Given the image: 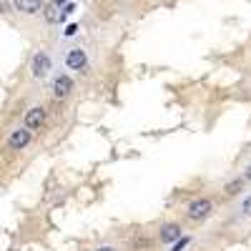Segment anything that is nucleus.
Listing matches in <instances>:
<instances>
[{"label": "nucleus", "instance_id": "1", "mask_svg": "<svg viewBox=\"0 0 251 251\" xmlns=\"http://www.w3.org/2000/svg\"><path fill=\"white\" fill-rule=\"evenodd\" d=\"M214 208H216L214 199L199 196V199H194L191 203L186 206V219H188V221H203V219H208V216L214 214Z\"/></svg>", "mask_w": 251, "mask_h": 251}, {"label": "nucleus", "instance_id": "2", "mask_svg": "<svg viewBox=\"0 0 251 251\" xmlns=\"http://www.w3.org/2000/svg\"><path fill=\"white\" fill-rule=\"evenodd\" d=\"M50 71H53V60H50V55H48L46 50L33 53V58H30V75H33L35 80H43V78L50 75Z\"/></svg>", "mask_w": 251, "mask_h": 251}, {"label": "nucleus", "instance_id": "3", "mask_svg": "<svg viewBox=\"0 0 251 251\" xmlns=\"http://www.w3.org/2000/svg\"><path fill=\"white\" fill-rule=\"evenodd\" d=\"M73 91H75V80L68 73H58L53 78V98L55 100H66Z\"/></svg>", "mask_w": 251, "mask_h": 251}, {"label": "nucleus", "instance_id": "4", "mask_svg": "<svg viewBox=\"0 0 251 251\" xmlns=\"http://www.w3.org/2000/svg\"><path fill=\"white\" fill-rule=\"evenodd\" d=\"M66 68L68 71H78V73H86L88 71V55H86V50L83 48H71V50H66Z\"/></svg>", "mask_w": 251, "mask_h": 251}, {"label": "nucleus", "instance_id": "5", "mask_svg": "<svg viewBox=\"0 0 251 251\" xmlns=\"http://www.w3.org/2000/svg\"><path fill=\"white\" fill-rule=\"evenodd\" d=\"M30 141H33V131H28L25 126H23V128H15V131L8 136V149H10V151H23Z\"/></svg>", "mask_w": 251, "mask_h": 251}, {"label": "nucleus", "instance_id": "6", "mask_svg": "<svg viewBox=\"0 0 251 251\" xmlns=\"http://www.w3.org/2000/svg\"><path fill=\"white\" fill-rule=\"evenodd\" d=\"M46 108L43 106H35V108H30L28 113H25V118H23V123H25V128L28 131H38V128H43V123H46Z\"/></svg>", "mask_w": 251, "mask_h": 251}, {"label": "nucleus", "instance_id": "7", "mask_svg": "<svg viewBox=\"0 0 251 251\" xmlns=\"http://www.w3.org/2000/svg\"><path fill=\"white\" fill-rule=\"evenodd\" d=\"M181 236H183V234H181V224H176V221L163 224L161 231H158V239H161L163 244H174V241H178Z\"/></svg>", "mask_w": 251, "mask_h": 251}, {"label": "nucleus", "instance_id": "8", "mask_svg": "<svg viewBox=\"0 0 251 251\" xmlns=\"http://www.w3.org/2000/svg\"><path fill=\"white\" fill-rule=\"evenodd\" d=\"M13 8L23 15H38L43 13V0H13Z\"/></svg>", "mask_w": 251, "mask_h": 251}, {"label": "nucleus", "instance_id": "9", "mask_svg": "<svg viewBox=\"0 0 251 251\" xmlns=\"http://www.w3.org/2000/svg\"><path fill=\"white\" fill-rule=\"evenodd\" d=\"M43 13H46V20H48V23H55V20H58V3L43 5Z\"/></svg>", "mask_w": 251, "mask_h": 251}, {"label": "nucleus", "instance_id": "10", "mask_svg": "<svg viewBox=\"0 0 251 251\" xmlns=\"http://www.w3.org/2000/svg\"><path fill=\"white\" fill-rule=\"evenodd\" d=\"M224 194H226V196H236V194H241V181L226 183V186H224Z\"/></svg>", "mask_w": 251, "mask_h": 251}, {"label": "nucleus", "instance_id": "11", "mask_svg": "<svg viewBox=\"0 0 251 251\" xmlns=\"http://www.w3.org/2000/svg\"><path fill=\"white\" fill-rule=\"evenodd\" d=\"M241 214H244L246 219H251V196H246V199L241 201Z\"/></svg>", "mask_w": 251, "mask_h": 251}, {"label": "nucleus", "instance_id": "12", "mask_svg": "<svg viewBox=\"0 0 251 251\" xmlns=\"http://www.w3.org/2000/svg\"><path fill=\"white\" fill-rule=\"evenodd\" d=\"M188 241H191V239H186V236H181V239H178V241H176V244L171 246V251H183V249L188 246Z\"/></svg>", "mask_w": 251, "mask_h": 251}, {"label": "nucleus", "instance_id": "13", "mask_svg": "<svg viewBox=\"0 0 251 251\" xmlns=\"http://www.w3.org/2000/svg\"><path fill=\"white\" fill-rule=\"evenodd\" d=\"M75 33H78V25H75V23L66 25V30H63V35H68V38H71V35H75Z\"/></svg>", "mask_w": 251, "mask_h": 251}, {"label": "nucleus", "instance_id": "14", "mask_svg": "<svg viewBox=\"0 0 251 251\" xmlns=\"http://www.w3.org/2000/svg\"><path fill=\"white\" fill-rule=\"evenodd\" d=\"M93 251H118V249H116V246H108V244H106V246H98V249H93Z\"/></svg>", "mask_w": 251, "mask_h": 251}, {"label": "nucleus", "instance_id": "15", "mask_svg": "<svg viewBox=\"0 0 251 251\" xmlns=\"http://www.w3.org/2000/svg\"><path fill=\"white\" fill-rule=\"evenodd\" d=\"M8 10V0H0V15H3Z\"/></svg>", "mask_w": 251, "mask_h": 251}, {"label": "nucleus", "instance_id": "16", "mask_svg": "<svg viewBox=\"0 0 251 251\" xmlns=\"http://www.w3.org/2000/svg\"><path fill=\"white\" fill-rule=\"evenodd\" d=\"M244 178H246V181H251V163L246 166V171H244Z\"/></svg>", "mask_w": 251, "mask_h": 251}, {"label": "nucleus", "instance_id": "17", "mask_svg": "<svg viewBox=\"0 0 251 251\" xmlns=\"http://www.w3.org/2000/svg\"><path fill=\"white\" fill-rule=\"evenodd\" d=\"M55 3H58V5H60V3H66V0H55Z\"/></svg>", "mask_w": 251, "mask_h": 251}]
</instances>
